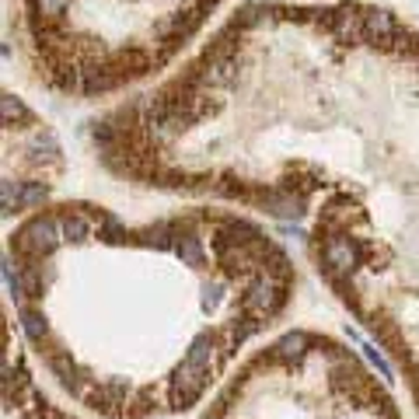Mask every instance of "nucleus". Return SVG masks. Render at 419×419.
Listing matches in <instances>:
<instances>
[{
    "mask_svg": "<svg viewBox=\"0 0 419 419\" xmlns=\"http://www.w3.org/2000/svg\"><path fill=\"white\" fill-rule=\"evenodd\" d=\"M364 353L371 357V364H374V367H377V371H381V374H384V377H391V367H388V360H384V357L377 353L374 346H364Z\"/></svg>",
    "mask_w": 419,
    "mask_h": 419,
    "instance_id": "nucleus-3",
    "label": "nucleus"
},
{
    "mask_svg": "<svg viewBox=\"0 0 419 419\" xmlns=\"http://www.w3.org/2000/svg\"><path fill=\"white\" fill-rule=\"evenodd\" d=\"M220 0H18L14 21L36 81L105 98L161 74Z\"/></svg>",
    "mask_w": 419,
    "mask_h": 419,
    "instance_id": "nucleus-1",
    "label": "nucleus"
},
{
    "mask_svg": "<svg viewBox=\"0 0 419 419\" xmlns=\"http://www.w3.org/2000/svg\"><path fill=\"white\" fill-rule=\"evenodd\" d=\"M63 175V151L49 123L18 98L4 94V217L45 203Z\"/></svg>",
    "mask_w": 419,
    "mask_h": 419,
    "instance_id": "nucleus-2",
    "label": "nucleus"
}]
</instances>
